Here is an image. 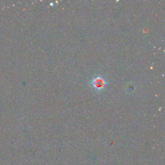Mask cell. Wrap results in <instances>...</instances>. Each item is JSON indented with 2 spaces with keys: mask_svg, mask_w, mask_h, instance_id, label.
<instances>
[{
  "mask_svg": "<svg viewBox=\"0 0 165 165\" xmlns=\"http://www.w3.org/2000/svg\"><path fill=\"white\" fill-rule=\"evenodd\" d=\"M106 84H107L106 81L104 80V79L103 77L99 76L95 77V78H92L91 79V81H90V86L97 92L103 90L104 89V88L105 87Z\"/></svg>",
  "mask_w": 165,
  "mask_h": 165,
  "instance_id": "obj_1",
  "label": "cell"
}]
</instances>
